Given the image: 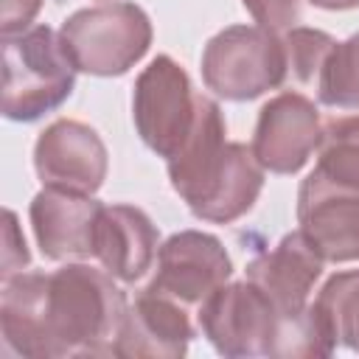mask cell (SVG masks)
I'll return each instance as SVG.
<instances>
[{
  "label": "cell",
  "instance_id": "6da1fadb",
  "mask_svg": "<svg viewBox=\"0 0 359 359\" xmlns=\"http://www.w3.org/2000/svg\"><path fill=\"white\" fill-rule=\"evenodd\" d=\"M126 306L107 269L67 264L50 275L14 272L3 278L0 328L20 356H109Z\"/></svg>",
  "mask_w": 359,
  "mask_h": 359
},
{
  "label": "cell",
  "instance_id": "7a4b0ae2",
  "mask_svg": "<svg viewBox=\"0 0 359 359\" xmlns=\"http://www.w3.org/2000/svg\"><path fill=\"white\" fill-rule=\"evenodd\" d=\"M76 65L62 36L48 25L3 36V115L36 121L70 98Z\"/></svg>",
  "mask_w": 359,
  "mask_h": 359
},
{
  "label": "cell",
  "instance_id": "3957f363",
  "mask_svg": "<svg viewBox=\"0 0 359 359\" xmlns=\"http://www.w3.org/2000/svg\"><path fill=\"white\" fill-rule=\"evenodd\" d=\"M59 36L76 70L90 76H121L146 56L151 22L140 6L112 0L70 14Z\"/></svg>",
  "mask_w": 359,
  "mask_h": 359
},
{
  "label": "cell",
  "instance_id": "277c9868",
  "mask_svg": "<svg viewBox=\"0 0 359 359\" xmlns=\"http://www.w3.org/2000/svg\"><path fill=\"white\" fill-rule=\"evenodd\" d=\"M202 79L219 98H258L289 79L283 39L264 25H230L208 39L202 50Z\"/></svg>",
  "mask_w": 359,
  "mask_h": 359
},
{
  "label": "cell",
  "instance_id": "5b68a950",
  "mask_svg": "<svg viewBox=\"0 0 359 359\" xmlns=\"http://www.w3.org/2000/svg\"><path fill=\"white\" fill-rule=\"evenodd\" d=\"M202 95L194 93L188 73L171 59L157 56L135 81L132 118L140 140L171 160L194 129Z\"/></svg>",
  "mask_w": 359,
  "mask_h": 359
},
{
  "label": "cell",
  "instance_id": "8992f818",
  "mask_svg": "<svg viewBox=\"0 0 359 359\" xmlns=\"http://www.w3.org/2000/svg\"><path fill=\"white\" fill-rule=\"evenodd\" d=\"M280 314L269 297L250 280L219 286L199 306V325L222 356H272L280 331Z\"/></svg>",
  "mask_w": 359,
  "mask_h": 359
},
{
  "label": "cell",
  "instance_id": "52a82bcc",
  "mask_svg": "<svg viewBox=\"0 0 359 359\" xmlns=\"http://www.w3.org/2000/svg\"><path fill=\"white\" fill-rule=\"evenodd\" d=\"M233 275L222 241L202 230H180L157 250V269L149 292L165 294L182 306H202Z\"/></svg>",
  "mask_w": 359,
  "mask_h": 359
},
{
  "label": "cell",
  "instance_id": "ba28073f",
  "mask_svg": "<svg viewBox=\"0 0 359 359\" xmlns=\"http://www.w3.org/2000/svg\"><path fill=\"white\" fill-rule=\"evenodd\" d=\"M107 146L81 121L59 118L36 137L34 168L42 185L73 194H95L107 180Z\"/></svg>",
  "mask_w": 359,
  "mask_h": 359
},
{
  "label": "cell",
  "instance_id": "9c48e42d",
  "mask_svg": "<svg viewBox=\"0 0 359 359\" xmlns=\"http://www.w3.org/2000/svg\"><path fill=\"white\" fill-rule=\"evenodd\" d=\"M323 123L314 101L286 90L261 107L250 149L264 171L294 174L317 151Z\"/></svg>",
  "mask_w": 359,
  "mask_h": 359
},
{
  "label": "cell",
  "instance_id": "30bf717a",
  "mask_svg": "<svg viewBox=\"0 0 359 359\" xmlns=\"http://www.w3.org/2000/svg\"><path fill=\"white\" fill-rule=\"evenodd\" d=\"M101 210L104 205L90 194H73L45 185L31 199L28 210L42 255L50 261L93 258Z\"/></svg>",
  "mask_w": 359,
  "mask_h": 359
},
{
  "label": "cell",
  "instance_id": "8fae6325",
  "mask_svg": "<svg viewBox=\"0 0 359 359\" xmlns=\"http://www.w3.org/2000/svg\"><path fill=\"white\" fill-rule=\"evenodd\" d=\"M194 337L191 320L182 303L143 289L135 303L126 306L112 356L135 359H180Z\"/></svg>",
  "mask_w": 359,
  "mask_h": 359
},
{
  "label": "cell",
  "instance_id": "7c38bea8",
  "mask_svg": "<svg viewBox=\"0 0 359 359\" xmlns=\"http://www.w3.org/2000/svg\"><path fill=\"white\" fill-rule=\"evenodd\" d=\"M297 222L323 261H359V194L306 177L297 191Z\"/></svg>",
  "mask_w": 359,
  "mask_h": 359
},
{
  "label": "cell",
  "instance_id": "4fadbf2b",
  "mask_svg": "<svg viewBox=\"0 0 359 359\" xmlns=\"http://www.w3.org/2000/svg\"><path fill=\"white\" fill-rule=\"evenodd\" d=\"M323 258L306 241V236L289 233L269 252H261L247 266V280L255 283L283 320H292L309 309V294L323 272Z\"/></svg>",
  "mask_w": 359,
  "mask_h": 359
},
{
  "label": "cell",
  "instance_id": "5bb4252c",
  "mask_svg": "<svg viewBox=\"0 0 359 359\" xmlns=\"http://www.w3.org/2000/svg\"><path fill=\"white\" fill-rule=\"evenodd\" d=\"M154 255L157 227L151 224V219L132 205H104L93 258H98V264L112 278L135 283L151 269Z\"/></svg>",
  "mask_w": 359,
  "mask_h": 359
},
{
  "label": "cell",
  "instance_id": "9a60e30c",
  "mask_svg": "<svg viewBox=\"0 0 359 359\" xmlns=\"http://www.w3.org/2000/svg\"><path fill=\"white\" fill-rule=\"evenodd\" d=\"M224 135L227 132H224V118H222L219 104L202 95L191 135L185 137L180 151L171 160H165L171 188L185 199L188 208L205 194V188L216 177L224 160V151H227Z\"/></svg>",
  "mask_w": 359,
  "mask_h": 359
},
{
  "label": "cell",
  "instance_id": "2e32d148",
  "mask_svg": "<svg viewBox=\"0 0 359 359\" xmlns=\"http://www.w3.org/2000/svg\"><path fill=\"white\" fill-rule=\"evenodd\" d=\"M264 188V165L255 160L252 149L244 143H227L224 160L205 188V194L191 205V213L205 222L227 224L244 216Z\"/></svg>",
  "mask_w": 359,
  "mask_h": 359
},
{
  "label": "cell",
  "instance_id": "e0dca14e",
  "mask_svg": "<svg viewBox=\"0 0 359 359\" xmlns=\"http://www.w3.org/2000/svg\"><path fill=\"white\" fill-rule=\"evenodd\" d=\"M309 180L359 194V115L334 118L323 126L317 165Z\"/></svg>",
  "mask_w": 359,
  "mask_h": 359
},
{
  "label": "cell",
  "instance_id": "ac0fdd59",
  "mask_svg": "<svg viewBox=\"0 0 359 359\" xmlns=\"http://www.w3.org/2000/svg\"><path fill=\"white\" fill-rule=\"evenodd\" d=\"M311 306L328 337L359 353V269L331 275Z\"/></svg>",
  "mask_w": 359,
  "mask_h": 359
},
{
  "label": "cell",
  "instance_id": "d6986e66",
  "mask_svg": "<svg viewBox=\"0 0 359 359\" xmlns=\"http://www.w3.org/2000/svg\"><path fill=\"white\" fill-rule=\"evenodd\" d=\"M317 98L325 107L359 109V34L328 50L317 73Z\"/></svg>",
  "mask_w": 359,
  "mask_h": 359
},
{
  "label": "cell",
  "instance_id": "ffe728a7",
  "mask_svg": "<svg viewBox=\"0 0 359 359\" xmlns=\"http://www.w3.org/2000/svg\"><path fill=\"white\" fill-rule=\"evenodd\" d=\"M283 48H286V62H289V76H294L297 81H311L328 50L334 48V36H328L325 31L317 28H289L283 36Z\"/></svg>",
  "mask_w": 359,
  "mask_h": 359
},
{
  "label": "cell",
  "instance_id": "44dd1931",
  "mask_svg": "<svg viewBox=\"0 0 359 359\" xmlns=\"http://www.w3.org/2000/svg\"><path fill=\"white\" fill-rule=\"evenodd\" d=\"M252 20L269 31H289L300 17V0H241Z\"/></svg>",
  "mask_w": 359,
  "mask_h": 359
},
{
  "label": "cell",
  "instance_id": "7402d4cb",
  "mask_svg": "<svg viewBox=\"0 0 359 359\" xmlns=\"http://www.w3.org/2000/svg\"><path fill=\"white\" fill-rule=\"evenodd\" d=\"M39 8H42V0H0V34L14 36L28 31Z\"/></svg>",
  "mask_w": 359,
  "mask_h": 359
},
{
  "label": "cell",
  "instance_id": "603a6c76",
  "mask_svg": "<svg viewBox=\"0 0 359 359\" xmlns=\"http://www.w3.org/2000/svg\"><path fill=\"white\" fill-rule=\"evenodd\" d=\"M3 278L20 272L28 264V247L25 238L17 230V216L11 210H6V236H3Z\"/></svg>",
  "mask_w": 359,
  "mask_h": 359
},
{
  "label": "cell",
  "instance_id": "cb8c5ba5",
  "mask_svg": "<svg viewBox=\"0 0 359 359\" xmlns=\"http://www.w3.org/2000/svg\"><path fill=\"white\" fill-rule=\"evenodd\" d=\"M314 6L320 8H328V11H345V8H356L359 0H311Z\"/></svg>",
  "mask_w": 359,
  "mask_h": 359
}]
</instances>
